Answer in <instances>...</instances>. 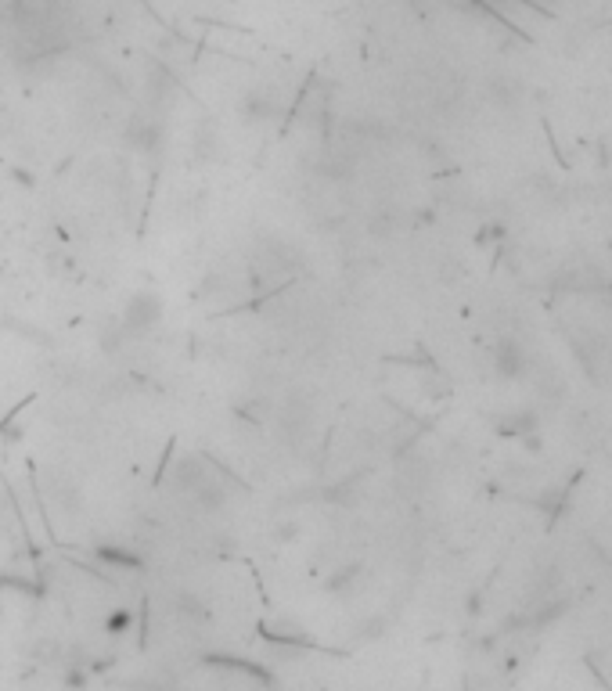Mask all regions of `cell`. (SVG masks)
I'll return each instance as SVG.
<instances>
[{"label":"cell","instance_id":"1","mask_svg":"<svg viewBox=\"0 0 612 691\" xmlns=\"http://www.w3.org/2000/svg\"><path fill=\"white\" fill-rule=\"evenodd\" d=\"M162 321V303L155 292H137L119 314V335L123 339H148Z\"/></svg>","mask_w":612,"mask_h":691},{"label":"cell","instance_id":"2","mask_svg":"<svg viewBox=\"0 0 612 691\" xmlns=\"http://www.w3.org/2000/svg\"><path fill=\"white\" fill-rule=\"evenodd\" d=\"M126 627H130V616H126V612H116V616L108 620V634H123Z\"/></svg>","mask_w":612,"mask_h":691}]
</instances>
